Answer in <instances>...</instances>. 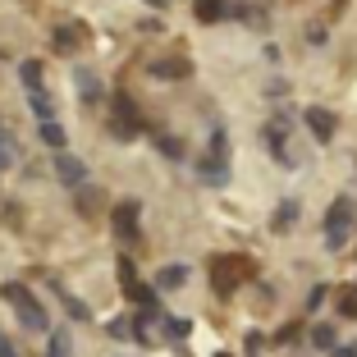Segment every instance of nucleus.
Returning a JSON list of instances; mask_svg holds the SVG:
<instances>
[{"label": "nucleus", "instance_id": "obj_1", "mask_svg": "<svg viewBox=\"0 0 357 357\" xmlns=\"http://www.w3.org/2000/svg\"><path fill=\"white\" fill-rule=\"evenodd\" d=\"M0 298H5V303L19 312V326H23V330H37V335H42V330H51V316H46V307L32 298L28 284H19V280L0 284Z\"/></svg>", "mask_w": 357, "mask_h": 357}, {"label": "nucleus", "instance_id": "obj_2", "mask_svg": "<svg viewBox=\"0 0 357 357\" xmlns=\"http://www.w3.org/2000/svg\"><path fill=\"white\" fill-rule=\"evenodd\" d=\"M353 220H357L353 197H335V202H330V211H326V248H330V252H339V248L348 243Z\"/></svg>", "mask_w": 357, "mask_h": 357}, {"label": "nucleus", "instance_id": "obj_3", "mask_svg": "<svg viewBox=\"0 0 357 357\" xmlns=\"http://www.w3.org/2000/svg\"><path fill=\"white\" fill-rule=\"evenodd\" d=\"M137 215H142V202L137 197H124L115 206V238L124 248H142V229H137Z\"/></svg>", "mask_w": 357, "mask_h": 357}, {"label": "nucleus", "instance_id": "obj_4", "mask_svg": "<svg viewBox=\"0 0 357 357\" xmlns=\"http://www.w3.org/2000/svg\"><path fill=\"white\" fill-rule=\"evenodd\" d=\"M192 169H197V178L206 183V188H225V183H229V156H211L206 151Z\"/></svg>", "mask_w": 357, "mask_h": 357}, {"label": "nucleus", "instance_id": "obj_5", "mask_svg": "<svg viewBox=\"0 0 357 357\" xmlns=\"http://www.w3.org/2000/svg\"><path fill=\"white\" fill-rule=\"evenodd\" d=\"M55 178H60V183H69V188H83L87 183V165L78 156H69V151H55Z\"/></svg>", "mask_w": 357, "mask_h": 357}, {"label": "nucleus", "instance_id": "obj_6", "mask_svg": "<svg viewBox=\"0 0 357 357\" xmlns=\"http://www.w3.org/2000/svg\"><path fill=\"white\" fill-rule=\"evenodd\" d=\"M303 119H307V128H312L321 142H330L335 137V128H339V119L330 115V110H321V105H312V110H303Z\"/></svg>", "mask_w": 357, "mask_h": 357}, {"label": "nucleus", "instance_id": "obj_7", "mask_svg": "<svg viewBox=\"0 0 357 357\" xmlns=\"http://www.w3.org/2000/svg\"><path fill=\"white\" fill-rule=\"evenodd\" d=\"M46 289H51V294L55 298H60V303H64V312H69V316H74V321H92V307H87L83 303V298H74V294H69V289H64V284H46Z\"/></svg>", "mask_w": 357, "mask_h": 357}, {"label": "nucleus", "instance_id": "obj_8", "mask_svg": "<svg viewBox=\"0 0 357 357\" xmlns=\"http://www.w3.org/2000/svg\"><path fill=\"white\" fill-rule=\"evenodd\" d=\"M74 87L83 92V101H87V105L101 101V78H96L92 69H87V64H78V69H74Z\"/></svg>", "mask_w": 357, "mask_h": 357}, {"label": "nucleus", "instance_id": "obj_9", "mask_svg": "<svg viewBox=\"0 0 357 357\" xmlns=\"http://www.w3.org/2000/svg\"><path fill=\"white\" fill-rule=\"evenodd\" d=\"M192 64L188 60H156L151 64V78H160V83H178V78H188Z\"/></svg>", "mask_w": 357, "mask_h": 357}, {"label": "nucleus", "instance_id": "obj_10", "mask_svg": "<svg viewBox=\"0 0 357 357\" xmlns=\"http://www.w3.org/2000/svg\"><path fill=\"white\" fill-rule=\"evenodd\" d=\"M284 137H289V119H275L271 128H266V147H271L275 160H289V147H284Z\"/></svg>", "mask_w": 357, "mask_h": 357}, {"label": "nucleus", "instance_id": "obj_11", "mask_svg": "<svg viewBox=\"0 0 357 357\" xmlns=\"http://www.w3.org/2000/svg\"><path fill=\"white\" fill-rule=\"evenodd\" d=\"M192 14H197L202 23H220L225 14H234V10H229V0H192Z\"/></svg>", "mask_w": 357, "mask_h": 357}, {"label": "nucleus", "instance_id": "obj_12", "mask_svg": "<svg viewBox=\"0 0 357 357\" xmlns=\"http://www.w3.org/2000/svg\"><path fill=\"white\" fill-rule=\"evenodd\" d=\"M183 284H188V266H165V271H156L160 294H174V289H183Z\"/></svg>", "mask_w": 357, "mask_h": 357}, {"label": "nucleus", "instance_id": "obj_13", "mask_svg": "<svg viewBox=\"0 0 357 357\" xmlns=\"http://www.w3.org/2000/svg\"><path fill=\"white\" fill-rule=\"evenodd\" d=\"M28 105H32V115H37V124H51L55 119V101L46 92H28Z\"/></svg>", "mask_w": 357, "mask_h": 357}, {"label": "nucleus", "instance_id": "obj_14", "mask_svg": "<svg viewBox=\"0 0 357 357\" xmlns=\"http://www.w3.org/2000/svg\"><path fill=\"white\" fill-rule=\"evenodd\" d=\"M78 42H83V28L78 23H60L55 28V51H74Z\"/></svg>", "mask_w": 357, "mask_h": 357}, {"label": "nucleus", "instance_id": "obj_15", "mask_svg": "<svg viewBox=\"0 0 357 357\" xmlns=\"http://www.w3.org/2000/svg\"><path fill=\"white\" fill-rule=\"evenodd\" d=\"M115 119H119V124H137V128H142V115H137L133 96H124V92L115 96Z\"/></svg>", "mask_w": 357, "mask_h": 357}, {"label": "nucleus", "instance_id": "obj_16", "mask_svg": "<svg viewBox=\"0 0 357 357\" xmlns=\"http://www.w3.org/2000/svg\"><path fill=\"white\" fill-rule=\"evenodd\" d=\"M19 78L28 92H42V60H23L19 64Z\"/></svg>", "mask_w": 357, "mask_h": 357}, {"label": "nucleus", "instance_id": "obj_17", "mask_svg": "<svg viewBox=\"0 0 357 357\" xmlns=\"http://www.w3.org/2000/svg\"><path fill=\"white\" fill-rule=\"evenodd\" d=\"M294 220H298V202L284 197L280 206H275V220H271V225H275V229H294Z\"/></svg>", "mask_w": 357, "mask_h": 357}, {"label": "nucleus", "instance_id": "obj_18", "mask_svg": "<svg viewBox=\"0 0 357 357\" xmlns=\"http://www.w3.org/2000/svg\"><path fill=\"white\" fill-rule=\"evenodd\" d=\"M156 147H160V156H165V160H183V156H188V147H183L174 133H160V137H156Z\"/></svg>", "mask_w": 357, "mask_h": 357}, {"label": "nucleus", "instance_id": "obj_19", "mask_svg": "<svg viewBox=\"0 0 357 357\" xmlns=\"http://www.w3.org/2000/svg\"><path fill=\"white\" fill-rule=\"evenodd\" d=\"M10 165H14V128L0 124V169H10Z\"/></svg>", "mask_w": 357, "mask_h": 357}, {"label": "nucleus", "instance_id": "obj_20", "mask_svg": "<svg viewBox=\"0 0 357 357\" xmlns=\"http://www.w3.org/2000/svg\"><path fill=\"white\" fill-rule=\"evenodd\" d=\"M160 326H165L169 339H188V335H192V321H188V316H165Z\"/></svg>", "mask_w": 357, "mask_h": 357}, {"label": "nucleus", "instance_id": "obj_21", "mask_svg": "<svg viewBox=\"0 0 357 357\" xmlns=\"http://www.w3.org/2000/svg\"><path fill=\"white\" fill-rule=\"evenodd\" d=\"M42 142H46V147H55V151H64V142H69V133H64V128H60V124L51 119V124H42Z\"/></svg>", "mask_w": 357, "mask_h": 357}, {"label": "nucleus", "instance_id": "obj_22", "mask_svg": "<svg viewBox=\"0 0 357 357\" xmlns=\"http://www.w3.org/2000/svg\"><path fill=\"white\" fill-rule=\"evenodd\" d=\"M105 330H110L115 339H137V330H133V316H115V321H110Z\"/></svg>", "mask_w": 357, "mask_h": 357}, {"label": "nucleus", "instance_id": "obj_23", "mask_svg": "<svg viewBox=\"0 0 357 357\" xmlns=\"http://www.w3.org/2000/svg\"><path fill=\"white\" fill-rule=\"evenodd\" d=\"M101 202H105V197H101V192H96V188H87V192L78 188V211H83V215H92V211L101 206Z\"/></svg>", "mask_w": 357, "mask_h": 357}, {"label": "nucleus", "instance_id": "obj_24", "mask_svg": "<svg viewBox=\"0 0 357 357\" xmlns=\"http://www.w3.org/2000/svg\"><path fill=\"white\" fill-rule=\"evenodd\" d=\"M312 344L316 348H335V326H316L312 330Z\"/></svg>", "mask_w": 357, "mask_h": 357}, {"label": "nucleus", "instance_id": "obj_25", "mask_svg": "<svg viewBox=\"0 0 357 357\" xmlns=\"http://www.w3.org/2000/svg\"><path fill=\"white\" fill-rule=\"evenodd\" d=\"M51 357H69V335L64 330H51Z\"/></svg>", "mask_w": 357, "mask_h": 357}, {"label": "nucleus", "instance_id": "obj_26", "mask_svg": "<svg viewBox=\"0 0 357 357\" xmlns=\"http://www.w3.org/2000/svg\"><path fill=\"white\" fill-rule=\"evenodd\" d=\"M110 133H115V142H133V133H137V124H110Z\"/></svg>", "mask_w": 357, "mask_h": 357}, {"label": "nucleus", "instance_id": "obj_27", "mask_svg": "<svg viewBox=\"0 0 357 357\" xmlns=\"http://www.w3.org/2000/svg\"><path fill=\"white\" fill-rule=\"evenodd\" d=\"M339 316H348V321L357 316V294H344V303H339Z\"/></svg>", "mask_w": 357, "mask_h": 357}, {"label": "nucleus", "instance_id": "obj_28", "mask_svg": "<svg viewBox=\"0 0 357 357\" xmlns=\"http://www.w3.org/2000/svg\"><path fill=\"white\" fill-rule=\"evenodd\" d=\"M321 303H326V284H316L312 298H307V307H321Z\"/></svg>", "mask_w": 357, "mask_h": 357}, {"label": "nucleus", "instance_id": "obj_29", "mask_svg": "<svg viewBox=\"0 0 357 357\" xmlns=\"http://www.w3.org/2000/svg\"><path fill=\"white\" fill-rule=\"evenodd\" d=\"M0 357H19V348H14V344H10L5 335H0Z\"/></svg>", "mask_w": 357, "mask_h": 357}, {"label": "nucleus", "instance_id": "obj_30", "mask_svg": "<svg viewBox=\"0 0 357 357\" xmlns=\"http://www.w3.org/2000/svg\"><path fill=\"white\" fill-rule=\"evenodd\" d=\"M330 357H357V344H344V348H335Z\"/></svg>", "mask_w": 357, "mask_h": 357}, {"label": "nucleus", "instance_id": "obj_31", "mask_svg": "<svg viewBox=\"0 0 357 357\" xmlns=\"http://www.w3.org/2000/svg\"><path fill=\"white\" fill-rule=\"evenodd\" d=\"M147 5H156V10H165V0H147Z\"/></svg>", "mask_w": 357, "mask_h": 357}]
</instances>
